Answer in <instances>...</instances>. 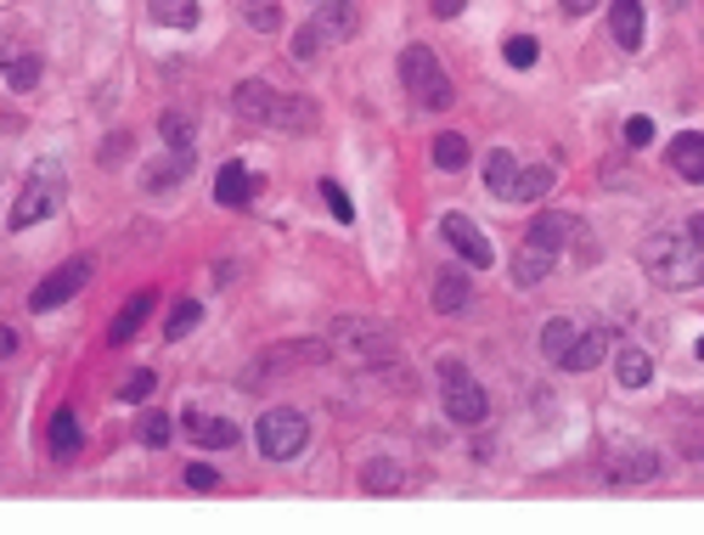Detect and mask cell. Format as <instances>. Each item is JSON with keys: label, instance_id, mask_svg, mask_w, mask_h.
Masks as SVG:
<instances>
[{"label": "cell", "instance_id": "obj_42", "mask_svg": "<svg viewBox=\"0 0 704 535\" xmlns=\"http://www.w3.org/2000/svg\"><path fill=\"white\" fill-rule=\"evenodd\" d=\"M186 485H192V490H215V485H220V474H215L209 462H192V467H186Z\"/></svg>", "mask_w": 704, "mask_h": 535}, {"label": "cell", "instance_id": "obj_46", "mask_svg": "<svg viewBox=\"0 0 704 535\" xmlns=\"http://www.w3.org/2000/svg\"><path fill=\"white\" fill-rule=\"evenodd\" d=\"M12 350H17V332H12V327H0V361H7Z\"/></svg>", "mask_w": 704, "mask_h": 535}, {"label": "cell", "instance_id": "obj_10", "mask_svg": "<svg viewBox=\"0 0 704 535\" xmlns=\"http://www.w3.org/2000/svg\"><path fill=\"white\" fill-rule=\"evenodd\" d=\"M665 158H670V170H677L682 181L704 186V136H699V130H682V136L665 147Z\"/></svg>", "mask_w": 704, "mask_h": 535}, {"label": "cell", "instance_id": "obj_44", "mask_svg": "<svg viewBox=\"0 0 704 535\" xmlns=\"http://www.w3.org/2000/svg\"><path fill=\"white\" fill-rule=\"evenodd\" d=\"M428 7H434V17H462V7H468V0H428Z\"/></svg>", "mask_w": 704, "mask_h": 535}, {"label": "cell", "instance_id": "obj_5", "mask_svg": "<svg viewBox=\"0 0 704 535\" xmlns=\"http://www.w3.org/2000/svg\"><path fill=\"white\" fill-rule=\"evenodd\" d=\"M254 446H259L265 462H293L299 451L311 446V417L293 412V406L265 412V417H259V434H254Z\"/></svg>", "mask_w": 704, "mask_h": 535}, {"label": "cell", "instance_id": "obj_2", "mask_svg": "<svg viewBox=\"0 0 704 535\" xmlns=\"http://www.w3.org/2000/svg\"><path fill=\"white\" fill-rule=\"evenodd\" d=\"M400 85L412 90L417 108H434V113L457 102V85H451V74L440 69V57H434L428 46H406V51H400Z\"/></svg>", "mask_w": 704, "mask_h": 535}, {"label": "cell", "instance_id": "obj_30", "mask_svg": "<svg viewBox=\"0 0 704 535\" xmlns=\"http://www.w3.org/2000/svg\"><path fill=\"white\" fill-rule=\"evenodd\" d=\"M238 12L254 35H277L282 28V0H238Z\"/></svg>", "mask_w": 704, "mask_h": 535}, {"label": "cell", "instance_id": "obj_1", "mask_svg": "<svg viewBox=\"0 0 704 535\" xmlns=\"http://www.w3.org/2000/svg\"><path fill=\"white\" fill-rule=\"evenodd\" d=\"M643 271L670 293H693L704 288V248L693 243V231L688 238L682 231H654V238H643Z\"/></svg>", "mask_w": 704, "mask_h": 535}, {"label": "cell", "instance_id": "obj_26", "mask_svg": "<svg viewBox=\"0 0 704 535\" xmlns=\"http://www.w3.org/2000/svg\"><path fill=\"white\" fill-rule=\"evenodd\" d=\"M271 124L277 130H316V102H311V96H277Z\"/></svg>", "mask_w": 704, "mask_h": 535}, {"label": "cell", "instance_id": "obj_29", "mask_svg": "<svg viewBox=\"0 0 704 535\" xmlns=\"http://www.w3.org/2000/svg\"><path fill=\"white\" fill-rule=\"evenodd\" d=\"M400 485H406V474H400L389 457H373V462L361 467V490H373V496H389V490H400Z\"/></svg>", "mask_w": 704, "mask_h": 535}, {"label": "cell", "instance_id": "obj_11", "mask_svg": "<svg viewBox=\"0 0 704 535\" xmlns=\"http://www.w3.org/2000/svg\"><path fill=\"white\" fill-rule=\"evenodd\" d=\"M468 299H474V282H468V271H457V265L434 271V311H440V316L468 311Z\"/></svg>", "mask_w": 704, "mask_h": 535}, {"label": "cell", "instance_id": "obj_28", "mask_svg": "<svg viewBox=\"0 0 704 535\" xmlns=\"http://www.w3.org/2000/svg\"><path fill=\"white\" fill-rule=\"evenodd\" d=\"M147 12H153V23H163V28H197V0H147Z\"/></svg>", "mask_w": 704, "mask_h": 535}, {"label": "cell", "instance_id": "obj_31", "mask_svg": "<svg viewBox=\"0 0 704 535\" xmlns=\"http://www.w3.org/2000/svg\"><path fill=\"white\" fill-rule=\"evenodd\" d=\"M513 175H519V158H513L508 147H496V153L485 158V186H490L496 197H508V186H513Z\"/></svg>", "mask_w": 704, "mask_h": 535}, {"label": "cell", "instance_id": "obj_49", "mask_svg": "<svg viewBox=\"0 0 704 535\" xmlns=\"http://www.w3.org/2000/svg\"><path fill=\"white\" fill-rule=\"evenodd\" d=\"M665 7H688V0H665Z\"/></svg>", "mask_w": 704, "mask_h": 535}, {"label": "cell", "instance_id": "obj_35", "mask_svg": "<svg viewBox=\"0 0 704 535\" xmlns=\"http://www.w3.org/2000/svg\"><path fill=\"white\" fill-rule=\"evenodd\" d=\"M158 136L170 142L175 153H192V119H186V113H163V119H158Z\"/></svg>", "mask_w": 704, "mask_h": 535}, {"label": "cell", "instance_id": "obj_7", "mask_svg": "<svg viewBox=\"0 0 704 535\" xmlns=\"http://www.w3.org/2000/svg\"><path fill=\"white\" fill-rule=\"evenodd\" d=\"M90 271H96L90 254H80V259H69V265H57V271H51L35 293H28V305H35V311H57V305H69V299L90 282Z\"/></svg>", "mask_w": 704, "mask_h": 535}, {"label": "cell", "instance_id": "obj_19", "mask_svg": "<svg viewBox=\"0 0 704 535\" xmlns=\"http://www.w3.org/2000/svg\"><path fill=\"white\" fill-rule=\"evenodd\" d=\"M547 192H553V163H530V170L513 175V186H508L501 204H542Z\"/></svg>", "mask_w": 704, "mask_h": 535}, {"label": "cell", "instance_id": "obj_38", "mask_svg": "<svg viewBox=\"0 0 704 535\" xmlns=\"http://www.w3.org/2000/svg\"><path fill=\"white\" fill-rule=\"evenodd\" d=\"M501 57H508L513 69H535V57H542V40H535V35H513L508 46H501Z\"/></svg>", "mask_w": 704, "mask_h": 535}, {"label": "cell", "instance_id": "obj_3", "mask_svg": "<svg viewBox=\"0 0 704 535\" xmlns=\"http://www.w3.org/2000/svg\"><path fill=\"white\" fill-rule=\"evenodd\" d=\"M62 192H69V181H62V163L40 158L35 170H28V186L17 192V204H12V231H28V226H40L62 209Z\"/></svg>", "mask_w": 704, "mask_h": 535}, {"label": "cell", "instance_id": "obj_6", "mask_svg": "<svg viewBox=\"0 0 704 535\" xmlns=\"http://www.w3.org/2000/svg\"><path fill=\"white\" fill-rule=\"evenodd\" d=\"M440 238H446L468 265H480V271H490V265H496V248H490V238H485V226H480V220H468L462 209L440 215Z\"/></svg>", "mask_w": 704, "mask_h": 535}, {"label": "cell", "instance_id": "obj_45", "mask_svg": "<svg viewBox=\"0 0 704 535\" xmlns=\"http://www.w3.org/2000/svg\"><path fill=\"white\" fill-rule=\"evenodd\" d=\"M558 7H563L569 17H586V12H597V0H558Z\"/></svg>", "mask_w": 704, "mask_h": 535}, {"label": "cell", "instance_id": "obj_4", "mask_svg": "<svg viewBox=\"0 0 704 535\" xmlns=\"http://www.w3.org/2000/svg\"><path fill=\"white\" fill-rule=\"evenodd\" d=\"M440 406H446L451 423L480 428V423L490 417V394L480 389V378L468 373L462 361H440Z\"/></svg>", "mask_w": 704, "mask_h": 535}, {"label": "cell", "instance_id": "obj_23", "mask_svg": "<svg viewBox=\"0 0 704 535\" xmlns=\"http://www.w3.org/2000/svg\"><path fill=\"white\" fill-rule=\"evenodd\" d=\"M615 378H620L626 389H648V378H654V355L636 350V344H620V350H615Z\"/></svg>", "mask_w": 704, "mask_h": 535}, {"label": "cell", "instance_id": "obj_47", "mask_svg": "<svg viewBox=\"0 0 704 535\" xmlns=\"http://www.w3.org/2000/svg\"><path fill=\"white\" fill-rule=\"evenodd\" d=\"M688 231H693V243L704 248V215H693V220H688Z\"/></svg>", "mask_w": 704, "mask_h": 535}, {"label": "cell", "instance_id": "obj_36", "mask_svg": "<svg viewBox=\"0 0 704 535\" xmlns=\"http://www.w3.org/2000/svg\"><path fill=\"white\" fill-rule=\"evenodd\" d=\"M321 51H327V35H321V28H316V17H311V23L293 35V57H299V62H316Z\"/></svg>", "mask_w": 704, "mask_h": 535}, {"label": "cell", "instance_id": "obj_39", "mask_svg": "<svg viewBox=\"0 0 704 535\" xmlns=\"http://www.w3.org/2000/svg\"><path fill=\"white\" fill-rule=\"evenodd\" d=\"M321 197H327V209H332V220H355V204H350V192L339 186V181H321Z\"/></svg>", "mask_w": 704, "mask_h": 535}, {"label": "cell", "instance_id": "obj_16", "mask_svg": "<svg viewBox=\"0 0 704 535\" xmlns=\"http://www.w3.org/2000/svg\"><path fill=\"white\" fill-rule=\"evenodd\" d=\"M575 231H581V220H575V215L547 209V215H535V220H530V238H524V243H542V248H553V254H558L569 238H575Z\"/></svg>", "mask_w": 704, "mask_h": 535}, {"label": "cell", "instance_id": "obj_14", "mask_svg": "<svg viewBox=\"0 0 704 535\" xmlns=\"http://www.w3.org/2000/svg\"><path fill=\"white\" fill-rule=\"evenodd\" d=\"M153 305H158L153 293H130V299H124V311H119V316H113V327H108V344L119 350V344H130V339H136V332H142V321L153 316Z\"/></svg>", "mask_w": 704, "mask_h": 535}, {"label": "cell", "instance_id": "obj_32", "mask_svg": "<svg viewBox=\"0 0 704 535\" xmlns=\"http://www.w3.org/2000/svg\"><path fill=\"white\" fill-rule=\"evenodd\" d=\"M468 163V142L457 136V130H446V136H434V170H446V175H457Z\"/></svg>", "mask_w": 704, "mask_h": 535}, {"label": "cell", "instance_id": "obj_8", "mask_svg": "<svg viewBox=\"0 0 704 535\" xmlns=\"http://www.w3.org/2000/svg\"><path fill=\"white\" fill-rule=\"evenodd\" d=\"M332 344L355 350V355H389L395 350L389 327H378V321H339V327H332Z\"/></svg>", "mask_w": 704, "mask_h": 535}, {"label": "cell", "instance_id": "obj_20", "mask_svg": "<svg viewBox=\"0 0 704 535\" xmlns=\"http://www.w3.org/2000/svg\"><path fill=\"white\" fill-rule=\"evenodd\" d=\"M327 355H332L327 339H305V344H277V350H265L254 366H259V373H271V366H293V361H311V366H316V361H327Z\"/></svg>", "mask_w": 704, "mask_h": 535}, {"label": "cell", "instance_id": "obj_21", "mask_svg": "<svg viewBox=\"0 0 704 535\" xmlns=\"http://www.w3.org/2000/svg\"><path fill=\"white\" fill-rule=\"evenodd\" d=\"M231 102H238L243 119H259V124H271V108H277V90L265 85V80H243L238 90H231Z\"/></svg>", "mask_w": 704, "mask_h": 535}, {"label": "cell", "instance_id": "obj_41", "mask_svg": "<svg viewBox=\"0 0 704 535\" xmlns=\"http://www.w3.org/2000/svg\"><path fill=\"white\" fill-rule=\"evenodd\" d=\"M626 142H631V147H648V142H654V119H643V113L626 119Z\"/></svg>", "mask_w": 704, "mask_h": 535}, {"label": "cell", "instance_id": "obj_17", "mask_svg": "<svg viewBox=\"0 0 704 535\" xmlns=\"http://www.w3.org/2000/svg\"><path fill=\"white\" fill-rule=\"evenodd\" d=\"M355 0H321L316 7V28L327 35V46H339V40H350L355 35Z\"/></svg>", "mask_w": 704, "mask_h": 535}, {"label": "cell", "instance_id": "obj_27", "mask_svg": "<svg viewBox=\"0 0 704 535\" xmlns=\"http://www.w3.org/2000/svg\"><path fill=\"white\" fill-rule=\"evenodd\" d=\"M575 339H581V327L569 321V316H553V321L542 327V355H547V361L558 366V361L569 355V344H575Z\"/></svg>", "mask_w": 704, "mask_h": 535}, {"label": "cell", "instance_id": "obj_40", "mask_svg": "<svg viewBox=\"0 0 704 535\" xmlns=\"http://www.w3.org/2000/svg\"><path fill=\"white\" fill-rule=\"evenodd\" d=\"M142 446H170V417H163V412H153V417H142Z\"/></svg>", "mask_w": 704, "mask_h": 535}, {"label": "cell", "instance_id": "obj_22", "mask_svg": "<svg viewBox=\"0 0 704 535\" xmlns=\"http://www.w3.org/2000/svg\"><path fill=\"white\" fill-rule=\"evenodd\" d=\"M553 265H558V254H553V248L524 243V248H519V259H513V282H519V288H535V282H547Z\"/></svg>", "mask_w": 704, "mask_h": 535}, {"label": "cell", "instance_id": "obj_33", "mask_svg": "<svg viewBox=\"0 0 704 535\" xmlns=\"http://www.w3.org/2000/svg\"><path fill=\"white\" fill-rule=\"evenodd\" d=\"M7 80H12V90H35V85H40V57H35V51H17V57L7 62Z\"/></svg>", "mask_w": 704, "mask_h": 535}, {"label": "cell", "instance_id": "obj_13", "mask_svg": "<svg viewBox=\"0 0 704 535\" xmlns=\"http://www.w3.org/2000/svg\"><path fill=\"white\" fill-rule=\"evenodd\" d=\"M186 434L197 446H209V451H231L243 440L238 434V423H226V417H209V412H186Z\"/></svg>", "mask_w": 704, "mask_h": 535}, {"label": "cell", "instance_id": "obj_43", "mask_svg": "<svg viewBox=\"0 0 704 535\" xmlns=\"http://www.w3.org/2000/svg\"><path fill=\"white\" fill-rule=\"evenodd\" d=\"M124 153H130V136H124V130H119V136H108V142H102V153H96V158H102L108 170H113V163H119Z\"/></svg>", "mask_w": 704, "mask_h": 535}, {"label": "cell", "instance_id": "obj_15", "mask_svg": "<svg viewBox=\"0 0 704 535\" xmlns=\"http://www.w3.org/2000/svg\"><path fill=\"white\" fill-rule=\"evenodd\" d=\"M603 355H609V332H603V327H581V339L569 344V355L558 366H563V373H592Z\"/></svg>", "mask_w": 704, "mask_h": 535}, {"label": "cell", "instance_id": "obj_34", "mask_svg": "<svg viewBox=\"0 0 704 535\" xmlns=\"http://www.w3.org/2000/svg\"><path fill=\"white\" fill-rule=\"evenodd\" d=\"M197 321H204V305H197V299H181V305L170 311V321H163V339H186Z\"/></svg>", "mask_w": 704, "mask_h": 535}, {"label": "cell", "instance_id": "obj_37", "mask_svg": "<svg viewBox=\"0 0 704 535\" xmlns=\"http://www.w3.org/2000/svg\"><path fill=\"white\" fill-rule=\"evenodd\" d=\"M153 389H158V373H147V366H142V373H130V378L119 384V400H124V406H142Z\"/></svg>", "mask_w": 704, "mask_h": 535}, {"label": "cell", "instance_id": "obj_25", "mask_svg": "<svg viewBox=\"0 0 704 535\" xmlns=\"http://www.w3.org/2000/svg\"><path fill=\"white\" fill-rule=\"evenodd\" d=\"M609 23H615L620 51H636V46H643V0H615Z\"/></svg>", "mask_w": 704, "mask_h": 535}, {"label": "cell", "instance_id": "obj_18", "mask_svg": "<svg viewBox=\"0 0 704 535\" xmlns=\"http://www.w3.org/2000/svg\"><path fill=\"white\" fill-rule=\"evenodd\" d=\"M80 446H85V428H80L74 406L51 412V457H57V462H74V457H80Z\"/></svg>", "mask_w": 704, "mask_h": 535}, {"label": "cell", "instance_id": "obj_24", "mask_svg": "<svg viewBox=\"0 0 704 535\" xmlns=\"http://www.w3.org/2000/svg\"><path fill=\"white\" fill-rule=\"evenodd\" d=\"M192 175V153H175L170 147V158H158L153 170L142 175V192H170V186H181Z\"/></svg>", "mask_w": 704, "mask_h": 535}, {"label": "cell", "instance_id": "obj_9", "mask_svg": "<svg viewBox=\"0 0 704 535\" xmlns=\"http://www.w3.org/2000/svg\"><path fill=\"white\" fill-rule=\"evenodd\" d=\"M659 451H648V446H631V451H615L609 457V479L615 485H643V479H659Z\"/></svg>", "mask_w": 704, "mask_h": 535}, {"label": "cell", "instance_id": "obj_48", "mask_svg": "<svg viewBox=\"0 0 704 535\" xmlns=\"http://www.w3.org/2000/svg\"><path fill=\"white\" fill-rule=\"evenodd\" d=\"M693 355H699V361H704V339H699V344H693Z\"/></svg>", "mask_w": 704, "mask_h": 535}, {"label": "cell", "instance_id": "obj_12", "mask_svg": "<svg viewBox=\"0 0 704 535\" xmlns=\"http://www.w3.org/2000/svg\"><path fill=\"white\" fill-rule=\"evenodd\" d=\"M254 192H259V181L248 175V163H238V158H231L226 170L215 175V197H220L226 209H243V204H254Z\"/></svg>", "mask_w": 704, "mask_h": 535}]
</instances>
